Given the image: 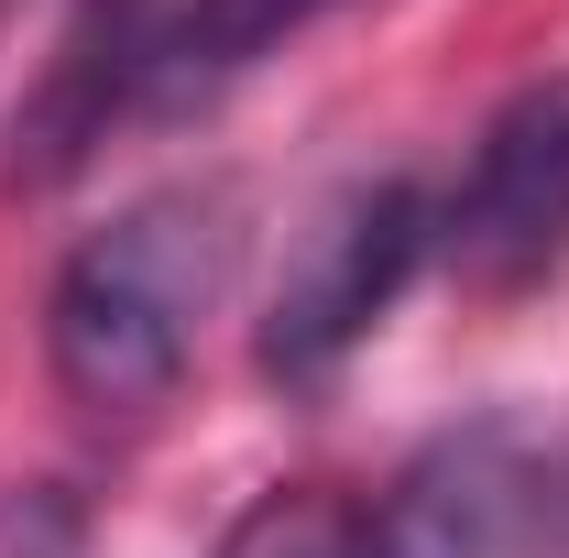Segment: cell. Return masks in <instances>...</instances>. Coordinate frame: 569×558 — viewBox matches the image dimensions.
I'll return each instance as SVG.
<instances>
[{
	"label": "cell",
	"mask_w": 569,
	"mask_h": 558,
	"mask_svg": "<svg viewBox=\"0 0 569 558\" xmlns=\"http://www.w3.org/2000/svg\"><path fill=\"white\" fill-rule=\"evenodd\" d=\"M241 263L230 187H153L99 219L44 285V372L88 417H153L187 383V350L209 329L219 285Z\"/></svg>",
	"instance_id": "6da1fadb"
},
{
	"label": "cell",
	"mask_w": 569,
	"mask_h": 558,
	"mask_svg": "<svg viewBox=\"0 0 569 558\" xmlns=\"http://www.w3.org/2000/svg\"><path fill=\"white\" fill-rule=\"evenodd\" d=\"M427 252H438V198L417 176H351L329 209L284 241V275L263 296V340H252L263 383H284V395L329 383L395 318V296L417 285Z\"/></svg>",
	"instance_id": "7a4b0ae2"
},
{
	"label": "cell",
	"mask_w": 569,
	"mask_h": 558,
	"mask_svg": "<svg viewBox=\"0 0 569 558\" xmlns=\"http://www.w3.org/2000/svg\"><path fill=\"white\" fill-rule=\"evenodd\" d=\"M438 252H449V275L471 296H493V307L503 296H537L569 263V67L515 88L482 121L449 209H438Z\"/></svg>",
	"instance_id": "3957f363"
},
{
	"label": "cell",
	"mask_w": 569,
	"mask_h": 558,
	"mask_svg": "<svg viewBox=\"0 0 569 558\" xmlns=\"http://www.w3.org/2000/svg\"><path fill=\"white\" fill-rule=\"evenodd\" d=\"M329 0H176L142 33V77H132V121H187L230 99L241 77L284 56V33H307Z\"/></svg>",
	"instance_id": "5b68a950"
},
{
	"label": "cell",
	"mask_w": 569,
	"mask_h": 558,
	"mask_svg": "<svg viewBox=\"0 0 569 558\" xmlns=\"http://www.w3.org/2000/svg\"><path fill=\"white\" fill-rule=\"evenodd\" d=\"M0 22H11V0H0Z\"/></svg>",
	"instance_id": "52a82bcc"
},
{
	"label": "cell",
	"mask_w": 569,
	"mask_h": 558,
	"mask_svg": "<svg viewBox=\"0 0 569 558\" xmlns=\"http://www.w3.org/2000/svg\"><path fill=\"white\" fill-rule=\"evenodd\" d=\"M219 558H372V504L351 482H274L230 515Z\"/></svg>",
	"instance_id": "8992f818"
},
{
	"label": "cell",
	"mask_w": 569,
	"mask_h": 558,
	"mask_svg": "<svg viewBox=\"0 0 569 558\" xmlns=\"http://www.w3.org/2000/svg\"><path fill=\"white\" fill-rule=\"evenodd\" d=\"M537 492H548V471L503 417L449 427L438 449L406 460V482L372 504V558H503L526 537Z\"/></svg>",
	"instance_id": "277c9868"
}]
</instances>
